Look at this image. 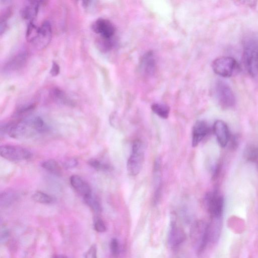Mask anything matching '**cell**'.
I'll return each instance as SVG.
<instances>
[{
    "label": "cell",
    "instance_id": "obj_6",
    "mask_svg": "<svg viewBox=\"0 0 258 258\" xmlns=\"http://www.w3.org/2000/svg\"><path fill=\"white\" fill-rule=\"evenodd\" d=\"M0 154L7 160L16 162L29 159L32 156L27 149L12 145H4L0 147Z\"/></svg>",
    "mask_w": 258,
    "mask_h": 258
},
{
    "label": "cell",
    "instance_id": "obj_1",
    "mask_svg": "<svg viewBox=\"0 0 258 258\" xmlns=\"http://www.w3.org/2000/svg\"><path fill=\"white\" fill-rule=\"evenodd\" d=\"M243 47L245 67L248 73L254 77L258 74V37H247Z\"/></svg>",
    "mask_w": 258,
    "mask_h": 258
},
{
    "label": "cell",
    "instance_id": "obj_8",
    "mask_svg": "<svg viewBox=\"0 0 258 258\" xmlns=\"http://www.w3.org/2000/svg\"><path fill=\"white\" fill-rule=\"evenodd\" d=\"M92 29L96 34L100 35L102 38L106 39H113L116 32L114 24L105 18L96 20L92 24Z\"/></svg>",
    "mask_w": 258,
    "mask_h": 258
},
{
    "label": "cell",
    "instance_id": "obj_19",
    "mask_svg": "<svg viewBox=\"0 0 258 258\" xmlns=\"http://www.w3.org/2000/svg\"><path fill=\"white\" fill-rule=\"evenodd\" d=\"M42 166L46 170L56 176H60L62 175V169L55 160L49 159L45 161Z\"/></svg>",
    "mask_w": 258,
    "mask_h": 258
},
{
    "label": "cell",
    "instance_id": "obj_24",
    "mask_svg": "<svg viewBox=\"0 0 258 258\" xmlns=\"http://www.w3.org/2000/svg\"><path fill=\"white\" fill-rule=\"evenodd\" d=\"M86 204L89 206L94 212L100 213L102 210L101 205L99 201L92 194L87 197L84 198Z\"/></svg>",
    "mask_w": 258,
    "mask_h": 258
},
{
    "label": "cell",
    "instance_id": "obj_14",
    "mask_svg": "<svg viewBox=\"0 0 258 258\" xmlns=\"http://www.w3.org/2000/svg\"><path fill=\"white\" fill-rule=\"evenodd\" d=\"M221 218H211L207 224V233L209 243H214L218 241L221 231Z\"/></svg>",
    "mask_w": 258,
    "mask_h": 258
},
{
    "label": "cell",
    "instance_id": "obj_26",
    "mask_svg": "<svg viewBox=\"0 0 258 258\" xmlns=\"http://www.w3.org/2000/svg\"><path fill=\"white\" fill-rule=\"evenodd\" d=\"M245 156L247 160L255 162L258 158V148L254 146H249L246 149Z\"/></svg>",
    "mask_w": 258,
    "mask_h": 258
},
{
    "label": "cell",
    "instance_id": "obj_30",
    "mask_svg": "<svg viewBox=\"0 0 258 258\" xmlns=\"http://www.w3.org/2000/svg\"><path fill=\"white\" fill-rule=\"evenodd\" d=\"M85 258H98L97 257V249L95 245H92L85 255Z\"/></svg>",
    "mask_w": 258,
    "mask_h": 258
},
{
    "label": "cell",
    "instance_id": "obj_31",
    "mask_svg": "<svg viewBox=\"0 0 258 258\" xmlns=\"http://www.w3.org/2000/svg\"><path fill=\"white\" fill-rule=\"evenodd\" d=\"M60 68L59 66V64L57 63L53 62L52 64V68L50 72L51 75L53 77L57 76L60 73Z\"/></svg>",
    "mask_w": 258,
    "mask_h": 258
},
{
    "label": "cell",
    "instance_id": "obj_32",
    "mask_svg": "<svg viewBox=\"0 0 258 258\" xmlns=\"http://www.w3.org/2000/svg\"><path fill=\"white\" fill-rule=\"evenodd\" d=\"M52 258H68L66 256L63 255H56L53 256Z\"/></svg>",
    "mask_w": 258,
    "mask_h": 258
},
{
    "label": "cell",
    "instance_id": "obj_21",
    "mask_svg": "<svg viewBox=\"0 0 258 258\" xmlns=\"http://www.w3.org/2000/svg\"><path fill=\"white\" fill-rule=\"evenodd\" d=\"M39 29L40 27H38L33 21L29 22L26 34V38L28 42L34 43L38 36Z\"/></svg>",
    "mask_w": 258,
    "mask_h": 258
},
{
    "label": "cell",
    "instance_id": "obj_18",
    "mask_svg": "<svg viewBox=\"0 0 258 258\" xmlns=\"http://www.w3.org/2000/svg\"><path fill=\"white\" fill-rule=\"evenodd\" d=\"M53 99L57 103L68 106H72L74 104L67 94L60 88H55L51 92Z\"/></svg>",
    "mask_w": 258,
    "mask_h": 258
},
{
    "label": "cell",
    "instance_id": "obj_25",
    "mask_svg": "<svg viewBox=\"0 0 258 258\" xmlns=\"http://www.w3.org/2000/svg\"><path fill=\"white\" fill-rule=\"evenodd\" d=\"M88 165L98 171H108L111 170V167L107 164L101 162L100 161L96 159H91L88 161Z\"/></svg>",
    "mask_w": 258,
    "mask_h": 258
},
{
    "label": "cell",
    "instance_id": "obj_10",
    "mask_svg": "<svg viewBox=\"0 0 258 258\" xmlns=\"http://www.w3.org/2000/svg\"><path fill=\"white\" fill-rule=\"evenodd\" d=\"M52 30L50 23L44 22L40 27L38 36L33 44L40 49L45 48L52 39Z\"/></svg>",
    "mask_w": 258,
    "mask_h": 258
},
{
    "label": "cell",
    "instance_id": "obj_27",
    "mask_svg": "<svg viewBox=\"0 0 258 258\" xmlns=\"http://www.w3.org/2000/svg\"><path fill=\"white\" fill-rule=\"evenodd\" d=\"M94 229L99 233H104L107 228L104 222L101 219H97L94 223Z\"/></svg>",
    "mask_w": 258,
    "mask_h": 258
},
{
    "label": "cell",
    "instance_id": "obj_29",
    "mask_svg": "<svg viewBox=\"0 0 258 258\" xmlns=\"http://www.w3.org/2000/svg\"><path fill=\"white\" fill-rule=\"evenodd\" d=\"M78 161L74 158H70L66 160L63 164V166L66 169H71L78 166Z\"/></svg>",
    "mask_w": 258,
    "mask_h": 258
},
{
    "label": "cell",
    "instance_id": "obj_4",
    "mask_svg": "<svg viewBox=\"0 0 258 258\" xmlns=\"http://www.w3.org/2000/svg\"><path fill=\"white\" fill-rule=\"evenodd\" d=\"M212 67L216 74L223 77H230L238 69L239 64L231 57H221L213 61Z\"/></svg>",
    "mask_w": 258,
    "mask_h": 258
},
{
    "label": "cell",
    "instance_id": "obj_20",
    "mask_svg": "<svg viewBox=\"0 0 258 258\" xmlns=\"http://www.w3.org/2000/svg\"><path fill=\"white\" fill-rule=\"evenodd\" d=\"M151 110L154 113L161 118L167 119L170 113V107L163 104L154 103L151 106Z\"/></svg>",
    "mask_w": 258,
    "mask_h": 258
},
{
    "label": "cell",
    "instance_id": "obj_13",
    "mask_svg": "<svg viewBox=\"0 0 258 258\" xmlns=\"http://www.w3.org/2000/svg\"><path fill=\"white\" fill-rule=\"evenodd\" d=\"M70 181L72 187L83 198L92 194V190L89 185L80 176L73 175L70 178Z\"/></svg>",
    "mask_w": 258,
    "mask_h": 258
},
{
    "label": "cell",
    "instance_id": "obj_5",
    "mask_svg": "<svg viewBox=\"0 0 258 258\" xmlns=\"http://www.w3.org/2000/svg\"><path fill=\"white\" fill-rule=\"evenodd\" d=\"M215 90L216 98L222 107L230 108L235 105L234 93L227 83L221 80L218 81L215 84Z\"/></svg>",
    "mask_w": 258,
    "mask_h": 258
},
{
    "label": "cell",
    "instance_id": "obj_23",
    "mask_svg": "<svg viewBox=\"0 0 258 258\" xmlns=\"http://www.w3.org/2000/svg\"><path fill=\"white\" fill-rule=\"evenodd\" d=\"M17 197L16 193L12 191H4L0 196L1 203L4 205H9L15 200Z\"/></svg>",
    "mask_w": 258,
    "mask_h": 258
},
{
    "label": "cell",
    "instance_id": "obj_12",
    "mask_svg": "<svg viewBox=\"0 0 258 258\" xmlns=\"http://www.w3.org/2000/svg\"><path fill=\"white\" fill-rule=\"evenodd\" d=\"M208 124L203 121H197L193 128L192 146L196 147L209 132Z\"/></svg>",
    "mask_w": 258,
    "mask_h": 258
},
{
    "label": "cell",
    "instance_id": "obj_15",
    "mask_svg": "<svg viewBox=\"0 0 258 258\" xmlns=\"http://www.w3.org/2000/svg\"><path fill=\"white\" fill-rule=\"evenodd\" d=\"M26 60V53L25 52L20 53L7 62L4 67V70L7 72L18 70L25 65Z\"/></svg>",
    "mask_w": 258,
    "mask_h": 258
},
{
    "label": "cell",
    "instance_id": "obj_16",
    "mask_svg": "<svg viewBox=\"0 0 258 258\" xmlns=\"http://www.w3.org/2000/svg\"><path fill=\"white\" fill-rule=\"evenodd\" d=\"M39 2H31L24 6L21 11L22 17L30 22L33 21L37 17L39 9Z\"/></svg>",
    "mask_w": 258,
    "mask_h": 258
},
{
    "label": "cell",
    "instance_id": "obj_2",
    "mask_svg": "<svg viewBox=\"0 0 258 258\" xmlns=\"http://www.w3.org/2000/svg\"><path fill=\"white\" fill-rule=\"evenodd\" d=\"M190 239L192 245L198 255L202 254L209 244L207 223L197 221L192 225Z\"/></svg>",
    "mask_w": 258,
    "mask_h": 258
},
{
    "label": "cell",
    "instance_id": "obj_28",
    "mask_svg": "<svg viewBox=\"0 0 258 258\" xmlns=\"http://www.w3.org/2000/svg\"><path fill=\"white\" fill-rule=\"evenodd\" d=\"M110 249L113 255L118 257L120 253V248L119 242L116 239H113L110 243Z\"/></svg>",
    "mask_w": 258,
    "mask_h": 258
},
{
    "label": "cell",
    "instance_id": "obj_22",
    "mask_svg": "<svg viewBox=\"0 0 258 258\" xmlns=\"http://www.w3.org/2000/svg\"><path fill=\"white\" fill-rule=\"evenodd\" d=\"M32 198L35 201L42 204H50L54 201L53 197L40 191L36 192Z\"/></svg>",
    "mask_w": 258,
    "mask_h": 258
},
{
    "label": "cell",
    "instance_id": "obj_11",
    "mask_svg": "<svg viewBox=\"0 0 258 258\" xmlns=\"http://www.w3.org/2000/svg\"><path fill=\"white\" fill-rule=\"evenodd\" d=\"M213 131L219 145L224 147L227 145L230 139L229 128L221 120L216 121L213 126Z\"/></svg>",
    "mask_w": 258,
    "mask_h": 258
},
{
    "label": "cell",
    "instance_id": "obj_17",
    "mask_svg": "<svg viewBox=\"0 0 258 258\" xmlns=\"http://www.w3.org/2000/svg\"><path fill=\"white\" fill-rule=\"evenodd\" d=\"M156 62L152 52H148L144 55L141 61V67L144 72L151 75L154 72Z\"/></svg>",
    "mask_w": 258,
    "mask_h": 258
},
{
    "label": "cell",
    "instance_id": "obj_9",
    "mask_svg": "<svg viewBox=\"0 0 258 258\" xmlns=\"http://www.w3.org/2000/svg\"><path fill=\"white\" fill-rule=\"evenodd\" d=\"M186 239L184 231L177 225L175 218H172L168 237L170 247L175 249L178 248Z\"/></svg>",
    "mask_w": 258,
    "mask_h": 258
},
{
    "label": "cell",
    "instance_id": "obj_7",
    "mask_svg": "<svg viewBox=\"0 0 258 258\" xmlns=\"http://www.w3.org/2000/svg\"><path fill=\"white\" fill-rule=\"evenodd\" d=\"M206 203L211 218H221L224 209V199L216 192L209 193L206 196Z\"/></svg>",
    "mask_w": 258,
    "mask_h": 258
},
{
    "label": "cell",
    "instance_id": "obj_3",
    "mask_svg": "<svg viewBox=\"0 0 258 258\" xmlns=\"http://www.w3.org/2000/svg\"><path fill=\"white\" fill-rule=\"evenodd\" d=\"M145 157V148L140 140L135 141L132 145V152L127 162V171L131 176L138 175L142 170Z\"/></svg>",
    "mask_w": 258,
    "mask_h": 258
}]
</instances>
